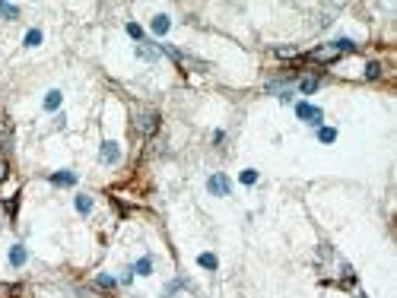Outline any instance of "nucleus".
Here are the masks:
<instances>
[{
    "label": "nucleus",
    "instance_id": "nucleus-16",
    "mask_svg": "<svg viewBox=\"0 0 397 298\" xmlns=\"http://www.w3.org/2000/svg\"><path fill=\"white\" fill-rule=\"evenodd\" d=\"M35 45H41V32H38V29L25 32V48H35Z\"/></svg>",
    "mask_w": 397,
    "mask_h": 298
},
{
    "label": "nucleus",
    "instance_id": "nucleus-1",
    "mask_svg": "<svg viewBox=\"0 0 397 298\" xmlns=\"http://www.w3.org/2000/svg\"><path fill=\"white\" fill-rule=\"evenodd\" d=\"M159 130V111H140L137 115V134L140 137H153Z\"/></svg>",
    "mask_w": 397,
    "mask_h": 298
},
{
    "label": "nucleus",
    "instance_id": "nucleus-11",
    "mask_svg": "<svg viewBox=\"0 0 397 298\" xmlns=\"http://www.w3.org/2000/svg\"><path fill=\"white\" fill-rule=\"evenodd\" d=\"M10 264H13V267H22V264H25V248H22V244L10 248Z\"/></svg>",
    "mask_w": 397,
    "mask_h": 298
},
{
    "label": "nucleus",
    "instance_id": "nucleus-2",
    "mask_svg": "<svg viewBox=\"0 0 397 298\" xmlns=\"http://www.w3.org/2000/svg\"><path fill=\"white\" fill-rule=\"evenodd\" d=\"M296 115L312 127H321V121H324V111L315 108V105H308V102H296Z\"/></svg>",
    "mask_w": 397,
    "mask_h": 298
},
{
    "label": "nucleus",
    "instance_id": "nucleus-12",
    "mask_svg": "<svg viewBox=\"0 0 397 298\" xmlns=\"http://www.w3.org/2000/svg\"><path fill=\"white\" fill-rule=\"evenodd\" d=\"M334 48H337L340 54H353V51H356V41H353V38H337V41H334Z\"/></svg>",
    "mask_w": 397,
    "mask_h": 298
},
{
    "label": "nucleus",
    "instance_id": "nucleus-10",
    "mask_svg": "<svg viewBox=\"0 0 397 298\" xmlns=\"http://www.w3.org/2000/svg\"><path fill=\"white\" fill-rule=\"evenodd\" d=\"M92 286H96V289H105V292H111V289L118 286V279H115V276H96V279H92Z\"/></svg>",
    "mask_w": 397,
    "mask_h": 298
},
{
    "label": "nucleus",
    "instance_id": "nucleus-24",
    "mask_svg": "<svg viewBox=\"0 0 397 298\" xmlns=\"http://www.w3.org/2000/svg\"><path fill=\"white\" fill-rule=\"evenodd\" d=\"M296 54V48H277V57H292Z\"/></svg>",
    "mask_w": 397,
    "mask_h": 298
},
{
    "label": "nucleus",
    "instance_id": "nucleus-6",
    "mask_svg": "<svg viewBox=\"0 0 397 298\" xmlns=\"http://www.w3.org/2000/svg\"><path fill=\"white\" fill-rule=\"evenodd\" d=\"M51 184L70 187V184H76V174H73V171H54V174H51Z\"/></svg>",
    "mask_w": 397,
    "mask_h": 298
},
{
    "label": "nucleus",
    "instance_id": "nucleus-4",
    "mask_svg": "<svg viewBox=\"0 0 397 298\" xmlns=\"http://www.w3.org/2000/svg\"><path fill=\"white\" fill-rule=\"evenodd\" d=\"M99 155H102V162H105V165H115V162L121 159V146L111 143V140H105V143H102V149H99Z\"/></svg>",
    "mask_w": 397,
    "mask_h": 298
},
{
    "label": "nucleus",
    "instance_id": "nucleus-23",
    "mask_svg": "<svg viewBox=\"0 0 397 298\" xmlns=\"http://www.w3.org/2000/svg\"><path fill=\"white\" fill-rule=\"evenodd\" d=\"M257 181V171L254 168H245V171H241V184H254Z\"/></svg>",
    "mask_w": 397,
    "mask_h": 298
},
{
    "label": "nucleus",
    "instance_id": "nucleus-19",
    "mask_svg": "<svg viewBox=\"0 0 397 298\" xmlns=\"http://www.w3.org/2000/svg\"><path fill=\"white\" fill-rule=\"evenodd\" d=\"M318 137H321L324 143H334V140H337V130H334V127H321V130H318Z\"/></svg>",
    "mask_w": 397,
    "mask_h": 298
},
{
    "label": "nucleus",
    "instance_id": "nucleus-5",
    "mask_svg": "<svg viewBox=\"0 0 397 298\" xmlns=\"http://www.w3.org/2000/svg\"><path fill=\"white\" fill-rule=\"evenodd\" d=\"M137 57L156 60V57H159V48H153V41H140V45H137Z\"/></svg>",
    "mask_w": 397,
    "mask_h": 298
},
{
    "label": "nucleus",
    "instance_id": "nucleus-7",
    "mask_svg": "<svg viewBox=\"0 0 397 298\" xmlns=\"http://www.w3.org/2000/svg\"><path fill=\"white\" fill-rule=\"evenodd\" d=\"M169 25H172V19H169L166 13L153 16V32H156V35H166V32H169Z\"/></svg>",
    "mask_w": 397,
    "mask_h": 298
},
{
    "label": "nucleus",
    "instance_id": "nucleus-22",
    "mask_svg": "<svg viewBox=\"0 0 397 298\" xmlns=\"http://www.w3.org/2000/svg\"><path fill=\"white\" fill-rule=\"evenodd\" d=\"M127 35H131V38H137V41H143V29L137 22H127Z\"/></svg>",
    "mask_w": 397,
    "mask_h": 298
},
{
    "label": "nucleus",
    "instance_id": "nucleus-9",
    "mask_svg": "<svg viewBox=\"0 0 397 298\" xmlns=\"http://www.w3.org/2000/svg\"><path fill=\"white\" fill-rule=\"evenodd\" d=\"M315 89H318V76H302V80H299V92L312 95Z\"/></svg>",
    "mask_w": 397,
    "mask_h": 298
},
{
    "label": "nucleus",
    "instance_id": "nucleus-3",
    "mask_svg": "<svg viewBox=\"0 0 397 298\" xmlns=\"http://www.w3.org/2000/svg\"><path fill=\"white\" fill-rule=\"evenodd\" d=\"M206 190H210L213 197H229L232 184H229L226 174H210V181H206Z\"/></svg>",
    "mask_w": 397,
    "mask_h": 298
},
{
    "label": "nucleus",
    "instance_id": "nucleus-20",
    "mask_svg": "<svg viewBox=\"0 0 397 298\" xmlns=\"http://www.w3.org/2000/svg\"><path fill=\"white\" fill-rule=\"evenodd\" d=\"M181 286H188V283H185V279H175V283H169V286H166V292H162V295H166V298H172V295H175Z\"/></svg>",
    "mask_w": 397,
    "mask_h": 298
},
{
    "label": "nucleus",
    "instance_id": "nucleus-14",
    "mask_svg": "<svg viewBox=\"0 0 397 298\" xmlns=\"http://www.w3.org/2000/svg\"><path fill=\"white\" fill-rule=\"evenodd\" d=\"M76 209H80L83 216L92 213V197H89V194H80V197H76Z\"/></svg>",
    "mask_w": 397,
    "mask_h": 298
},
{
    "label": "nucleus",
    "instance_id": "nucleus-18",
    "mask_svg": "<svg viewBox=\"0 0 397 298\" xmlns=\"http://www.w3.org/2000/svg\"><path fill=\"white\" fill-rule=\"evenodd\" d=\"M22 292V286H0V298H16Z\"/></svg>",
    "mask_w": 397,
    "mask_h": 298
},
{
    "label": "nucleus",
    "instance_id": "nucleus-25",
    "mask_svg": "<svg viewBox=\"0 0 397 298\" xmlns=\"http://www.w3.org/2000/svg\"><path fill=\"white\" fill-rule=\"evenodd\" d=\"M6 174H10V165H6L3 159H0V181H3V178H6Z\"/></svg>",
    "mask_w": 397,
    "mask_h": 298
},
{
    "label": "nucleus",
    "instance_id": "nucleus-17",
    "mask_svg": "<svg viewBox=\"0 0 397 298\" xmlns=\"http://www.w3.org/2000/svg\"><path fill=\"white\" fill-rule=\"evenodd\" d=\"M197 264H200L203 270H216V257H213V254H200V257H197Z\"/></svg>",
    "mask_w": 397,
    "mask_h": 298
},
{
    "label": "nucleus",
    "instance_id": "nucleus-8",
    "mask_svg": "<svg viewBox=\"0 0 397 298\" xmlns=\"http://www.w3.org/2000/svg\"><path fill=\"white\" fill-rule=\"evenodd\" d=\"M60 99H64V95H60V89H51V92L45 95V111H57V108H60Z\"/></svg>",
    "mask_w": 397,
    "mask_h": 298
},
{
    "label": "nucleus",
    "instance_id": "nucleus-15",
    "mask_svg": "<svg viewBox=\"0 0 397 298\" xmlns=\"http://www.w3.org/2000/svg\"><path fill=\"white\" fill-rule=\"evenodd\" d=\"M0 16H6V19H16V16H19V6H13V3H0Z\"/></svg>",
    "mask_w": 397,
    "mask_h": 298
},
{
    "label": "nucleus",
    "instance_id": "nucleus-13",
    "mask_svg": "<svg viewBox=\"0 0 397 298\" xmlns=\"http://www.w3.org/2000/svg\"><path fill=\"white\" fill-rule=\"evenodd\" d=\"M134 273L150 276V273H153V257H140V260H137V267H134Z\"/></svg>",
    "mask_w": 397,
    "mask_h": 298
},
{
    "label": "nucleus",
    "instance_id": "nucleus-21",
    "mask_svg": "<svg viewBox=\"0 0 397 298\" xmlns=\"http://www.w3.org/2000/svg\"><path fill=\"white\" fill-rule=\"evenodd\" d=\"M382 76V64H369L366 67V80H378Z\"/></svg>",
    "mask_w": 397,
    "mask_h": 298
}]
</instances>
